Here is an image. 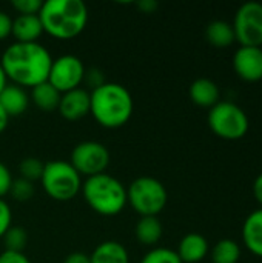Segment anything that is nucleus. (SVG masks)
<instances>
[{"mask_svg":"<svg viewBox=\"0 0 262 263\" xmlns=\"http://www.w3.org/2000/svg\"><path fill=\"white\" fill-rule=\"evenodd\" d=\"M0 263H31V260L23 253L5 250L3 253H0Z\"/></svg>","mask_w":262,"mask_h":263,"instance_id":"obj_31","label":"nucleus"},{"mask_svg":"<svg viewBox=\"0 0 262 263\" xmlns=\"http://www.w3.org/2000/svg\"><path fill=\"white\" fill-rule=\"evenodd\" d=\"M90 263H130V256L122 243L107 240L94 248L90 256Z\"/></svg>","mask_w":262,"mask_h":263,"instance_id":"obj_17","label":"nucleus"},{"mask_svg":"<svg viewBox=\"0 0 262 263\" xmlns=\"http://www.w3.org/2000/svg\"><path fill=\"white\" fill-rule=\"evenodd\" d=\"M34 185L32 182L29 180H25V179H15L12 180V185H11V190H9V194L19 200V202H26L29 200L32 196H34Z\"/></svg>","mask_w":262,"mask_h":263,"instance_id":"obj_26","label":"nucleus"},{"mask_svg":"<svg viewBox=\"0 0 262 263\" xmlns=\"http://www.w3.org/2000/svg\"><path fill=\"white\" fill-rule=\"evenodd\" d=\"M8 85V79H6V76H5V72H3V68H2V65H0V92L3 91V88Z\"/></svg>","mask_w":262,"mask_h":263,"instance_id":"obj_37","label":"nucleus"},{"mask_svg":"<svg viewBox=\"0 0 262 263\" xmlns=\"http://www.w3.org/2000/svg\"><path fill=\"white\" fill-rule=\"evenodd\" d=\"M62 94L46 80L31 88V100L42 111H56L59 108Z\"/></svg>","mask_w":262,"mask_h":263,"instance_id":"obj_19","label":"nucleus"},{"mask_svg":"<svg viewBox=\"0 0 262 263\" xmlns=\"http://www.w3.org/2000/svg\"><path fill=\"white\" fill-rule=\"evenodd\" d=\"M137 6H139L144 12H153V11L158 9L159 3H158L156 0H141V2L137 3Z\"/></svg>","mask_w":262,"mask_h":263,"instance_id":"obj_34","label":"nucleus"},{"mask_svg":"<svg viewBox=\"0 0 262 263\" xmlns=\"http://www.w3.org/2000/svg\"><path fill=\"white\" fill-rule=\"evenodd\" d=\"M69 163L80 176H97L105 173L110 163V151L99 142L86 140L73 148Z\"/></svg>","mask_w":262,"mask_h":263,"instance_id":"obj_9","label":"nucleus"},{"mask_svg":"<svg viewBox=\"0 0 262 263\" xmlns=\"http://www.w3.org/2000/svg\"><path fill=\"white\" fill-rule=\"evenodd\" d=\"M12 8L19 15H37L43 2L40 0H12Z\"/></svg>","mask_w":262,"mask_h":263,"instance_id":"obj_27","label":"nucleus"},{"mask_svg":"<svg viewBox=\"0 0 262 263\" xmlns=\"http://www.w3.org/2000/svg\"><path fill=\"white\" fill-rule=\"evenodd\" d=\"M43 32V26L40 23L39 15H17L12 20V35L15 42L32 43L37 42Z\"/></svg>","mask_w":262,"mask_h":263,"instance_id":"obj_16","label":"nucleus"},{"mask_svg":"<svg viewBox=\"0 0 262 263\" xmlns=\"http://www.w3.org/2000/svg\"><path fill=\"white\" fill-rule=\"evenodd\" d=\"M241 257V247L230 239L219 240L212 251L213 263H238Z\"/></svg>","mask_w":262,"mask_h":263,"instance_id":"obj_22","label":"nucleus"},{"mask_svg":"<svg viewBox=\"0 0 262 263\" xmlns=\"http://www.w3.org/2000/svg\"><path fill=\"white\" fill-rule=\"evenodd\" d=\"M253 193H255L256 200L261 203L262 206V173L255 179V182H253Z\"/></svg>","mask_w":262,"mask_h":263,"instance_id":"obj_35","label":"nucleus"},{"mask_svg":"<svg viewBox=\"0 0 262 263\" xmlns=\"http://www.w3.org/2000/svg\"><path fill=\"white\" fill-rule=\"evenodd\" d=\"M12 32V18L0 11V40H5L11 35Z\"/></svg>","mask_w":262,"mask_h":263,"instance_id":"obj_32","label":"nucleus"},{"mask_svg":"<svg viewBox=\"0 0 262 263\" xmlns=\"http://www.w3.org/2000/svg\"><path fill=\"white\" fill-rule=\"evenodd\" d=\"M53 60L49 51L39 42H14L3 51L0 65L14 85L34 88L48 80Z\"/></svg>","mask_w":262,"mask_h":263,"instance_id":"obj_1","label":"nucleus"},{"mask_svg":"<svg viewBox=\"0 0 262 263\" xmlns=\"http://www.w3.org/2000/svg\"><path fill=\"white\" fill-rule=\"evenodd\" d=\"M57 111L66 120H79L90 112V92L83 88L63 92Z\"/></svg>","mask_w":262,"mask_h":263,"instance_id":"obj_12","label":"nucleus"},{"mask_svg":"<svg viewBox=\"0 0 262 263\" xmlns=\"http://www.w3.org/2000/svg\"><path fill=\"white\" fill-rule=\"evenodd\" d=\"M141 263H182L178 253L168 248H153L150 250Z\"/></svg>","mask_w":262,"mask_h":263,"instance_id":"obj_25","label":"nucleus"},{"mask_svg":"<svg viewBox=\"0 0 262 263\" xmlns=\"http://www.w3.org/2000/svg\"><path fill=\"white\" fill-rule=\"evenodd\" d=\"M205 37L213 46H218V48L230 46L235 42L233 26L225 20H213L207 25Z\"/></svg>","mask_w":262,"mask_h":263,"instance_id":"obj_21","label":"nucleus"},{"mask_svg":"<svg viewBox=\"0 0 262 263\" xmlns=\"http://www.w3.org/2000/svg\"><path fill=\"white\" fill-rule=\"evenodd\" d=\"M40 182L45 193L59 202H68L74 199L82 190V176L69 162L63 160L46 162Z\"/></svg>","mask_w":262,"mask_h":263,"instance_id":"obj_5","label":"nucleus"},{"mask_svg":"<svg viewBox=\"0 0 262 263\" xmlns=\"http://www.w3.org/2000/svg\"><path fill=\"white\" fill-rule=\"evenodd\" d=\"M162 233H164L162 223L154 216L141 217V220L136 223V228H134L136 239L142 245H147V247L156 245L162 239Z\"/></svg>","mask_w":262,"mask_h":263,"instance_id":"obj_20","label":"nucleus"},{"mask_svg":"<svg viewBox=\"0 0 262 263\" xmlns=\"http://www.w3.org/2000/svg\"><path fill=\"white\" fill-rule=\"evenodd\" d=\"M208 126L221 139L239 140L249 131V117L233 102H218L208 111Z\"/></svg>","mask_w":262,"mask_h":263,"instance_id":"obj_7","label":"nucleus"},{"mask_svg":"<svg viewBox=\"0 0 262 263\" xmlns=\"http://www.w3.org/2000/svg\"><path fill=\"white\" fill-rule=\"evenodd\" d=\"M80 193L88 206L100 216H117L127 205V188L107 173L86 177Z\"/></svg>","mask_w":262,"mask_h":263,"instance_id":"obj_4","label":"nucleus"},{"mask_svg":"<svg viewBox=\"0 0 262 263\" xmlns=\"http://www.w3.org/2000/svg\"><path fill=\"white\" fill-rule=\"evenodd\" d=\"M37 15L43 32L57 40L77 37L88 23V8L82 0H46Z\"/></svg>","mask_w":262,"mask_h":263,"instance_id":"obj_2","label":"nucleus"},{"mask_svg":"<svg viewBox=\"0 0 262 263\" xmlns=\"http://www.w3.org/2000/svg\"><path fill=\"white\" fill-rule=\"evenodd\" d=\"M63 263H90V256H86L85 253H71L66 256V259Z\"/></svg>","mask_w":262,"mask_h":263,"instance_id":"obj_33","label":"nucleus"},{"mask_svg":"<svg viewBox=\"0 0 262 263\" xmlns=\"http://www.w3.org/2000/svg\"><path fill=\"white\" fill-rule=\"evenodd\" d=\"M190 99L202 108H212L219 102V88L210 79H196L190 85Z\"/></svg>","mask_w":262,"mask_h":263,"instance_id":"obj_18","label":"nucleus"},{"mask_svg":"<svg viewBox=\"0 0 262 263\" xmlns=\"http://www.w3.org/2000/svg\"><path fill=\"white\" fill-rule=\"evenodd\" d=\"M85 66L82 60L73 54H65L53 60L48 82L60 92H68L76 88H80V83L85 77Z\"/></svg>","mask_w":262,"mask_h":263,"instance_id":"obj_10","label":"nucleus"},{"mask_svg":"<svg viewBox=\"0 0 262 263\" xmlns=\"http://www.w3.org/2000/svg\"><path fill=\"white\" fill-rule=\"evenodd\" d=\"M11 222H12V211L9 205L3 199H0V239H3L5 233L12 227Z\"/></svg>","mask_w":262,"mask_h":263,"instance_id":"obj_28","label":"nucleus"},{"mask_svg":"<svg viewBox=\"0 0 262 263\" xmlns=\"http://www.w3.org/2000/svg\"><path fill=\"white\" fill-rule=\"evenodd\" d=\"M133 97L120 83L105 82L90 92V112L103 128H120L133 114Z\"/></svg>","mask_w":262,"mask_h":263,"instance_id":"obj_3","label":"nucleus"},{"mask_svg":"<svg viewBox=\"0 0 262 263\" xmlns=\"http://www.w3.org/2000/svg\"><path fill=\"white\" fill-rule=\"evenodd\" d=\"M0 105L9 117H15L26 111L29 105V96L26 94L25 88L8 83L0 92Z\"/></svg>","mask_w":262,"mask_h":263,"instance_id":"obj_14","label":"nucleus"},{"mask_svg":"<svg viewBox=\"0 0 262 263\" xmlns=\"http://www.w3.org/2000/svg\"><path fill=\"white\" fill-rule=\"evenodd\" d=\"M8 122H9V116L5 112V109H3V108H2V105H0V134L6 129Z\"/></svg>","mask_w":262,"mask_h":263,"instance_id":"obj_36","label":"nucleus"},{"mask_svg":"<svg viewBox=\"0 0 262 263\" xmlns=\"http://www.w3.org/2000/svg\"><path fill=\"white\" fill-rule=\"evenodd\" d=\"M242 239L247 250L262 257V208L253 211L242 225Z\"/></svg>","mask_w":262,"mask_h":263,"instance_id":"obj_15","label":"nucleus"},{"mask_svg":"<svg viewBox=\"0 0 262 263\" xmlns=\"http://www.w3.org/2000/svg\"><path fill=\"white\" fill-rule=\"evenodd\" d=\"M43 168H45V163H42L37 157H25L19 165L22 179L29 180V182L40 180L43 174Z\"/></svg>","mask_w":262,"mask_h":263,"instance_id":"obj_24","label":"nucleus"},{"mask_svg":"<svg viewBox=\"0 0 262 263\" xmlns=\"http://www.w3.org/2000/svg\"><path fill=\"white\" fill-rule=\"evenodd\" d=\"M236 74L246 82H258L262 79V49L256 46H241L233 57Z\"/></svg>","mask_w":262,"mask_h":263,"instance_id":"obj_11","label":"nucleus"},{"mask_svg":"<svg viewBox=\"0 0 262 263\" xmlns=\"http://www.w3.org/2000/svg\"><path fill=\"white\" fill-rule=\"evenodd\" d=\"M167 200L168 194L164 183L150 176L134 179L127 188V203L141 217H158V214L165 208Z\"/></svg>","mask_w":262,"mask_h":263,"instance_id":"obj_6","label":"nucleus"},{"mask_svg":"<svg viewBox=\"0 0 262 263\" xmlns=\"http://www.w3.org/2000/svg\"><path fill=\"white\" fill-rule=\"evenodd\" d=\"M83 82H86V85H88L91 89H96L97 86H100V85L105 83L103 76H102V71H100V69H96V68H91V69L85 71Z\"/></svg>","mask_w":262,"mask_h":263,"instance_id":"obj_30","label":"nucleus"},{"mask_svg":"<svg viewBox=\"0 0 262 263\" xmlns=\"http://www.w3.org/2000/svg\"><path fill=\"white\" fill-rule=\"evenodd\" d=\"M235 40L241 46H256L262 45V3L247 2L239 6L233 22Z\"/></svg>","mask_w":262,"mask_h":263,"instance_id":"obj_8","label":"nucleus"},{"mask_svg":"<svg viewBox=\"0 0 262 263\" xmlns=\"http://www.w3.org/2000/svg\"><path fill=\"white\" fill-rule=\"evenodd\" d=\"M11 185H12L11 171L8 170V166L5 163L0 162V199H3L6 194H9Z\"/></svg>","mask_w":262,"mask_h":263,"instance_id":"obj_29","label":"nucleus"},{"mask_svg":"<svg viewBox=\"0 0 262 263\" xmlns=\"http://www.w3.org/2000/svg\"><path fill=\"white\" fill-rule=\"evenodd\" d=\"M176 253L182 263H198L207 256L208 242L202 234L190 233L182 237Z\"/></svg>","mask_w":262,"mask_h":263,"instance_id":"obj_13","label":"nucleus"},{"mask_svg":"<svg viewBox=\"0 0 262 263\" xmlns=\"http://www.w3.org/2000/svg\"><path fill=\"white\" fill-rule=\"evenodd\" d=\"M3 242H5L6 251L23 253V248L26 247V242H28V233L22 227H11L5 233Z\"/></svg>","mask_w":262,"mask_h":263,"instance_id":"obj_23","label":"nucleus"}]
</instances>
